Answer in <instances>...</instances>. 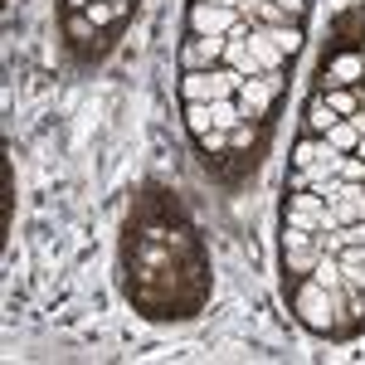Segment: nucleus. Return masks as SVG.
Returning a JSON list of instances; mask_svg holds the SVG:
<instances>
[{"label":"nucleus","instance_id":"obj_1","mask_svg":"<svg viewBox=\"0 0 365 365\" xmlns=\"http://www.w3.org/2000/svg\"><path fill=\"white\" fill-rule=\"evenodd\" d=\"M122 282L141 317L151 322H190L210 302V263L180 205L146 185L127 215L122 234Z\"/></svg>","mask_w":365,"mask_h":365},{"label":"nucleus","instance_id":"obj_2","mask_svg":"<svg viewBox=\"0 0 365 365\" xmlns=\"http://www.w3.org/2000/svg\"><path fill=\"white\" fill-rule=\"evenodd\" d=\"M292 312H297V322L317 331V336H336V322H341V292L331 287H322V282L312 278H292Z\"/></svg>","mask_w":365,"mask_h":365},{"label":"nucleus","instance_id":"obj_3","mask_svg":"<svg viewBox=\"0 0 365 365\" xmlns=\"http://www.w3.org/2000/svg\"><path fill=\"white\" fill-rule=\"evenodd\" d=\"M239 83H244V73H234V68H200V73L180 78V98L185 103H215V98H234Z\"/></svg>","mask_w":365,"mask_h":365},{"label":"nucleus","instance_id":"obj_4","mask_svg":"<svg viewBox=\"0 0 365 365\" xmlns=\"http://www.w3.org/2000/svg\"><path fill=\"white\" fill-rule=\"evenodd\" d=\"M322 258V239L312 229H282V263H287V278H307Z\"/></svg>","mask_w":365,"mask_h":365},{"label":"nucleus","instance_id":"obj_5","mask_svg":"<svg viewBox=\"0 0 365 365\" xmlns=\"http://www.w3.org/2000/svg\"><path fill=\"white\" fill-rule=\"evenodd\" d=\"M185 29H190V34H234V29H239V5L195 0V5L185 10Z\"/></svg>","mask_w":365,"mask_h":365},{"label":"nucleus","instance_id":"obj_6","mask_svg":"<svg viewBox=\"0 0 365 365\" xmlns=\"http://www.w3.org/2000/svg\"><path fill=\"white\" fill-rule=\"evenodd\" d=\"M365 83V49H336L322 58V88H361Z\"/></svg>","mask_w":365,"mask_h":365},{"label":"nucleus","instance_id":"obj_7","mask_svg":"<svg viewBox=\"0 0 365 365\" xmlns=\"http://www.w3.org/2000/svg\"><path fill=\"white\" fill-rule=\"evenodd\" d=\"M234 103H239V113L244 122H268L273 113V103H278V88L268 83V73H258V78H244L239 93H234Z\"/></svg>","mask_w":365,"mask_h":365},{"label":"nucleus","instance_id":"obj_8","mask_svg":"<svg viewBox=\"0 0 365 365\" xmlns=\"http://www.w3.org/2000/svg\"><path fill=\"white\" fill-rule=\"evenodd\" d=\"M225 39H229V34H190V39L180 44V68H185V73L220 68V58H225Z\"/></svg>","mask_w":365,"mask_h":365},{"label":"nucleus","instance_id":"obj_9","mask_svg":"<svg viewBox=\"0 0 365 365\" xmlns=\"http://www.w3.org/2000/svg\"><path fill=\"white\" fill-rule=\"evenodd\" d=\"M225 68L244 73V78H258V73H263V68H258V58L249 54V25H239V29L225 39Z\"/></svg>","mask_w":365,"mask_h":365},{"label":"nucleus","instance_id":"obj_10","mask_svg":"<svg viewBox=\"0 0 365 365\" xmlns=\"http://www.w3.org/2000/svg\"><path fill=\"white\" fill-rule=\"evenodd\" d=\"M331 34H336V49H365V5L341 10L336 25H331Z\"/></svg>","mask_w":365,"mask_h":365},{"label":"nucleus","instance_id":"obj_11","mask_svg":"<svg viewBox=\"0 0 365 365\" xmlns=\"http://www.w3.org/2000/svg\"><path fill=\"white\" fill-rule=\"evenodd\" d=\"M249 54L258 58V68H263V73H278V63L287 58L278 44H273V34H268L263 25H249Z\"/></svg>","mask_w":365,"mask_h":365},{"label":"nucleus","instance_id":"obj_12","mask_svg":"<svg viewBox=\"0 0 365 365\" xmlns=\"http://www.w3.org/2000/svg\"><path fill=\"white\" fill-rule=\"evenodd\" d=\"M336 210V225H356V220H365V185L361 180H346L341 185V200L331 205Z\"/></svg>","mask_w":365,"mask_h":365},{"label":"nucleus","instance_id":"obj_13","mask_svg":"<svg viewBox=\"0 0 365 365\" xmlns=\"http://www.w3.org/2000/svg\"><path fill=\"white\" fill-rule=\"evenodd\" d=\"M336 263H341V282L365 292V244H346V249L336 253Z\"/></svg>","mask_w":365,"mask_h":365},{"label":"nucleus","instance_id":"obj_14","mask_svg":"<svg viewBox=\"0 0 365 365\" xmlns=\"http://www.w3.org/2000/svg\"><path fill=\"white\" fill-rule=\"evenodd\" d=\"M263 132H268V122H239V127L229 132V151H249L253 161H258V151H263Z\"/></svg>","mask_w":365,"mask_h":365},{"label":"nucleus","instance_id":"obj_15","mask_svg":"<svg viewBox=\"0 0 365 365\" xmlns=\"http://www.w3.org/2000/svg\"><path fill=\"white\" fill-rule=\"evenodd\" d=\"M331 122H341V117L331 113L327 93H312V98H307V132H312V137H327V132H331Z\"/></svg>","mask_w":365,"mask_h":365},{"label":"nucleus","instance_id":"obj_16","mask_svg":"<svg viewBox=\"0 0 365 365\" xmlns=\"http://www.w3.org/2000/svg\"><path fill=\"white\" fill-rule=\"evenodd\" d=\"M327 151H331V141L327 137H302L297 141V146H292V170H307V166H317V161H322V156H327Z\"/></svg>","mask_w":365,"mask_h":365},{"label":"nucleus","instance_id":"obj_17","mask_svg":"<svg viewBox=\"0 0 365 365\" xmlns=\"http://www.w3.org/2000/svg\"><path fill=\"white\" fill-rule=\"evenodd\" d=\"M83 15H88V25H98V29H103V25H117V20L127 15V0H93Z\"/></svg>","mask_w":365,"mask_h":365},{"label":"nucleus","instance_id":"obj_18","mask_svg":"<svg viewBox=\"0 0 365 365\" xmlns=\"http://www.w3.org/2000/svg\"><path fill=\"white\" fill-rule=\"evenodd\" d=\"M322 93H327V103H331V113H336V117H351L365 103L361 88H322Z\"/></svg>","mask_w":365,"mask_h":365},{"label":"nucleus","instance_id":"obj_19","mask_svg":"<svg viewBox=\"0 0 365 365\" xmlns=\"http://www.w3.org/2000/svg\"><path fill=\"white\" fill-rule=\"evenodd\" d=\"M210 117H215V127H220V132H234V127L244 122V113H239V103H234V98H215V103H210Z\"/></svg>","mask_w":365,"mask_h":365},{"label":"nucleus","instance_id":"obj_20","mask_svg":"<svg viewBox=\"0 0 365 365\" xmlns=\"http://www.w3.org/2000/svg\"><path fill=\"white\" fill-rule=\"evenodd\" d=\"M263 29L273 34V44H278V49H282L287 58L302 49V25H263Z\"/></svg>","mask_w":365,"mask_h":365},{"label":"nucleus","instance_id":"obj_21","mask_svg":"<svg viewBox=\"0 0 365 365\" xmlns=\"http://www.w3.org/2000/svg\"><path fill=\"white\" fill-rule=\"evenodd\" d=\"M200 141V151H205V161H225L229 156V132H220V127H210L205 137H195Z\"/></svg>","mask_w":365,"mask_h":365},{"label":"nucleus","instance_id":"obj_22","mask_svg":"<svg viewBox=\"0 0 365 365\" xmlns=\"http://www.w3.org/2000/svg\"><path fill=\"white\" fill-rule=\"evenodd\" d=\"M185 127H190L195 137H205V132L215 127V117H210V103H185Z\"/></svg>","mask_w":365,"mask_h":365},{"label":"nucleus","instance_id":"obj_23","mask_svg":"<svg viewBox=\"0 0 365 365\" xmlns=\"http://www.w3.org/2000/svg\"><path fill=\"white\" fill-rule=\"evenodd\" d=\"M327 141H331L336 151H356V141H361V132H356V127H351V122L341 117V122H331V132H327Z\"/></svg>","mask_w":365,"mask_h":365},{"label":"nucleus","instance_id":"obj_24","mask_svg":"<svg viewBox=\"0 0 365 365\" xmlns=\"http://www.w3.org/2000/svg\"><path fill=\"white\" fill-rule=\"evenodd\" d=\"M0 195H5V210H0V229H10V215H15V170L5 161V180H0Z\"/></svg>","mask_w":365,"mask_h":365},{"label":"nucleus","instance_id":"obj_25","mask_svg":"<svg viewBox=\"0 0 365 365\" xmlns=\"http://www.w3.org/2000/svg\"><path fill=\"white\" fill-rule=\"evenodd\" d=\"M336 175H341V180H361V185H365V161H361V156H351V151H341V156H336Z\"/></svg>","mask_w":365,"mask_h":365},{"label":"nucleus","instance_id":"obj_26","mask_svg":"<svg viewBox=\"0 0 365 365\" xmlns=\"http://www.w3.org/2000/svg\"><path fill=\"white\" fill-rule=\"evenodd\" d=\"M282 10H287V20H302V10H307V0H278Z\"/></svg>","mask_w":365,"mask_h":365},{"label":"nucleus","instance_id":"obj_27","mask_svg":"<svg viewBox=\"0 0 365 365\" xmlns=\"http://www.w3.org/2000/svg\"><path fill=\"white\" fill-rule=\"evenodd\" d=\"M346 122H351V127H356V132H361V137H365V103H361V108H356V113H351V117H346Z\"/></svg>","mask_w":365,"mask_h":365},{"label":"nucleus","instance_id":"obj_28","mask_svg":"<svg viewBox=\"0 0 365 365\" xmlns=\"http://www.w3.org/2000/svg\"><path fill=\"white\" fill-rule=\"evenodd\" d=\"M88 5H93V0H68V10H88Z\"/></svg>","mask_w":365,"mask_h":365},{"label":"nucleus","instance_id":"obj_29","mask_svg":"<svg viewBox=\"0 0 365 365\" xmlns=\"http://www.w3.org/2000/svg\"><path fill=\"white\" fill-rule=\"evenodd\" d=\"M351 156H361V161H365V137H361V141H356V151H351Z\"/></svg>","mask_w":365,"mask_h":365}]
</instances>
